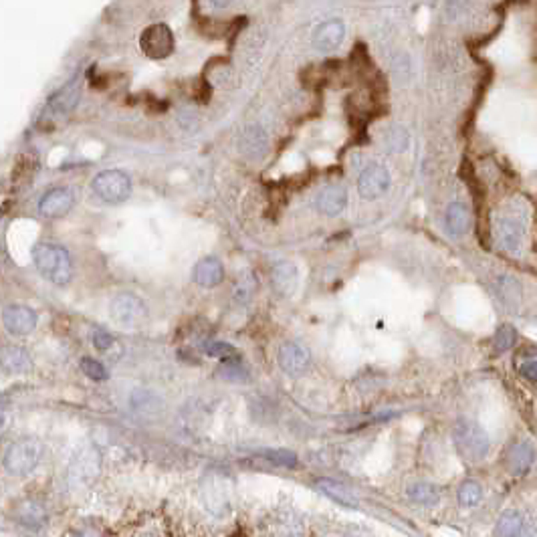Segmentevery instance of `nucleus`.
<instances>
[{"label": "nucleus", "mask_w": 537, "mask_h": 537, "mask_svg": "<svg viewBox=\"0 0 537 537\" xmlns=\"http://www.w3.org/2000/svg\"><path fill=\"white\" fill-rule=\"evenodd\" d=\"M315 489L319 491V493H324L329 499H333V501H338L340 505H345V507H358V499L356 495L349 491V489H345L342 483H338V481H331V479H319L315 483Z\"/></svg>", "instance_id": "aec40b11"}, {"label": "nucleus", "mask_w": 537, "mask_h": 537, "mask_svg": "<svg viewBox=\"0 0 537 537\" xmlns=\"http://www.w3.org/2000/svg\"><path fill=\"white\" fill-rule=\"evenodd\" d=\"M263 459H267L268 462L277 464V467H285V469H293L297 467V455L293 451H285V448H268V451H261Z\"/></svg>", "instance_id": "c85d7f7f"}, {"label": "nucleus", "mask_w": 537, "mask_h": 537, "mask_svg": "<svg viewBox=\"0 0 537 537\" xmlns=\"http://www.w3.org/2000/svg\"><path fill=\"white\" fill-rule=\"evenodd\" d=\"M388 188H390V172L382 164H376V162L368 164L358 178V192L365 200L382 196L388 192Z\"/></svg>", "instance_id": "6e6552de"}, {"label": "nucleus", "mask_w": 537, "mask_h": 537, "mask_svg": "<svg viewBox=\"0 0 537 537\" xmlns=\"http://www.w3.org/2000/svg\"><path fill=\"white\" fill-rule=\"evenodd\" d=\"M79 467H73V471H71V477H79V483H83L85 477H93L97 473V469H99V459H96V453H83L81 457H79Z\"/></svg>", "instance_id": "bb28decb"}, {"label": "nucleus", "mask_w": 537, "mask_h": 537, "mask_svg": "<svg viewBox=\"0 0 537 537\" xmlns=\"http://www.w3.org/2000/svg\"><path fill=\"white\" fill-rule=\"evenodd\" d=\"M218 376L229 382H249V370L241 364V360H230L218 368Z\"/></svg>", "instance_id": "393cba45"}, {"label": "nucleus", "mask_w": 537, "mask_h": 537, "mask_svg": "<svg viewBox=\"0 0 537 537\" xmlns=\"http://www.w3.org/2000/svg\"><path fill=\"white\" fill-rule=\"evenodd\" d=\"M73 204H75V196L69 188H53L40 198L38 211L49 218H59L71 211Z\"/></svg>", "instance_id": "9b49d317"}, {"label": "nucleus", "mask_w": 537, "mask_h": 537, "mask_svg": "<svg viewBox=\"0 0 537 537\" xmlns=\"http://www.w3.org/2000/svg\"><path fill=\"white\" fill-rule=\"evenodd\" d=\"M33 261L38 273L49 279L55 285H67L73 275V265L67 249L51 245V243H40L33 250Z\"/></svg>", "instance_id": "f257e3e1"}, {"label": "nucleus", "mask_w": 537, "mask_h": 537, "mask_svg": "<svg viewBox=\"0 0 537 537\" xmlns=\"http://www.w3.org/2000/svg\"><path fill=\"white\" fill-rule=\"evenodd\" d=\"M408 497L412 499L414 503H421V505H437L439 499H441V493L430 483H416L408 489Z\"/></svg>", "instance_id": "b1692460"}, {"label": "nucleus", "mask_w": 537, "mask_h": 537, "mask_svg": "<svg viewBox=\"0 0 537 537\" xmlns=\"http://www.w3.org/2000/svg\"><path fill=\"white\" fill-rule=\"evenodd\" d=\"M241 150L250 158H263V153L267 150V137L263 134V130L261 128H249L243 134Z\"/></svg>", "instance_id": "4be33fe9"}, {"label": "nucleus", "mask_w": 537, "mask_h": 537, "mask_svg": "<svg viewBox=\"0 0 537 537\" xmlns=\"http://www.w3.org/2000/svg\"><path fill=\"white\" fill-rule=\"evenodd\" d=\"M523 531V517L517 511H505L501 513L495 525V537H519Z\"/></svg>", "instance_id": "5701e85b"}, {"label": "nucleus", "mask_w": 537, "mask_h": 537, "mask_svg": "<svg viewBox=\"0 0 537 537\" xmlns=\"http://www.w3.org/2000/svg\"><path fill=\"white\" fill-rule=\"evenodd\" d=\"M345 206H347V192L340 184H329L317 194V209L327 216H335L344 212Z\"/></svg>", "instance_id": "f3484780"}, {"label": "nucleus", "mask_w": 537, "mask_h": 537, "mask_svg": "<svg viewBox=\"0 0 537 537\" xmlns=\"http://www.w3.org/2000/svg\"><path fill=\"white\" fill-rule=\"evenodd\" d=\"M15 517L19 519V523H22V525H27L31 529H37L45 523L47 513H45L43 505H38L37 501H24L15 509Z\"/></svg>", "instance_id": "412c9836"}, {"label": "nucleus", "mask_w": 537, "mask_h": 537, "mask_svg": "<svg viewBox=\"0 0 537 537\" xmlns=\"http://www.w3.org/2000/svg\"><path fill=\"white\" fill-rule=\"evenodd\" d=\"M81 99V81L79 77H73L69 83H65L59 91H55L49 99V107L55 114H71Z\"/></svg>", "instance_id": "4468645a"}, {"label": "nucleus", "mask_w": 537, "mask_h": 537, "mask_svg": "<svg viewBox=\"0 0 537 537\" xmlns=\"http://www.w3.org/2000/svg\"><path fill=\"white\" fill-rule=\"evenodd\" d=\"M345 37V24L342 20L331 19L322 22L313 33V45L319 51H333L338 49Z\"/></svg>", "instance_id": "f8f14e48"}, {"label": "nucleus", "mask_w": 537, "mask_h": 537, "mask_svg": "<svg viewBox=\"0 0 537 537\" xmlns=\"http://www.w3.org/2000/svg\"><path fill=\"white\" fill-rule=\"evenodd\" d=\"M273 536L275 537H301L303 536V527L297 519L289 517H277L273 523Z\"/></svg>", "instance_id": "a878e982"}, {"label": "nucleus", "mask_w": 537, "mask_h": 537, "mask_svg": "<svg viewBox=\"0 0 537 537\" xmlns=\"http://www.w3.org/2000/svg\"><path fill=\"white\" fill-rule=\"evenodd\" d=\"M519 372H521V376H525L527 380L537 382V358L536 360H527V362H523V364L519 365Z\"/></svg>", "instance_id": "f704fd0d"}, {"label": "nucleus", "mask_w": 537, "mask_h": 537, "mask_svg": "<svg viewBox=\"0 0 537 537\" xmlns=\"http://www.w3.org/2000/svg\"><path fill=\"white\" fill-rule=\"evenodd\" d=\"M536 460V448L529 442H515L505 457V464L513 475H523L529 471V467Z\"/></svg>", "instance_id": "2eb2a0df"}, {"label": "nucleus", "mask_w": 537, "mask_h": 537, "mask_svg": "<svg viewBox=\"0 0 537 537\" xmlns=\"http://www.w3.org/2000/svg\"><path fill=\"white\" fill-rule=\"evenodd\" d=\"M513 344H515V329L509 326L499 327V331L495 333V340H493L495 351H497V354H503V351L511 349Z\"/></svg>", "instance_id": "2f4dec72"}, {"label": "nucleus", "mask_w": 537, "mask_h": 537, "mask_svg": "<svg viewBox=\"0 0 537 537\" xmlns=\"http://www.w3.org/2000/svg\"><path fill=\"white\" fill-rule=\"evenodd\" d=\"M279 365L289 376H301L309 365V351L299 342H285L279 347Z\"/></svg>", "instance_id": "9d476101"}, {"label": "nucleus", "mask_w": 537, "mask_h": 537, "mask_svg": "<svg viewBox=\"0 0 537 537\" xmlns=\"http://www.w3.org/2000/svg\"><path fill=\"white\" fill-rule=\"evenodd\" d=\"M204 351H206L209 356H212V358H218V360H225V362L239 360L236 347L230 344H225V342H218V340L206 342V344H204Z\"/></svg>", "instance_id": "cd10ccee"}, {"label": "nucleus", "mask_w": 537, "mask_h": 537, "mask_svg": "<svg viewBox=\"0 0 537 537\" xmlns=\"http://www.w3.org/2000/svg\"><path fill=\"white\" fill-rule=\"evenodd\" d=\"M453 439L457 444V451L462 455V459L471 462L483 460L491 451V439L483 430V426L475 421L460 418L453 428Z\"/></svg>", "instance_id": "f03ea898"}, {"label": "nucleus", "mask_w": 537, "mask_h": 537, "mask_svg": "<svg viewBox=\"0 0 537 537\" xmlns=\"http://www.w3.org/2000/svg\"><path fill=\"white\" fill-rule=\"evenodd\" d=\"M192 279H194V283H198L200 287H216V285H220L222 279H225V267H222V263H220L218 259H214V257H204V259H200V261L194 265V268H192Z\"/></svg>", "instance_id": "ddd939ff"}, {"label": "nucleus", "mask_w": 537, "mask_h": 537, "mask_svg": "<svg viewBox=\"0 0 537 537\" xmlns=\"http://www.w3.org/2000/svg\"><path fill=\"white\" fill-rule=\"evenodd\" d=\"M386 139H388V146H390L392 150H396V152H402V150H406V146H408V135H406V132L400 130V128L390 130V134L386 135Z\"/></svg>", "instance_id": "473e14b6"}, {"label": "nucleus", "mask_w": 537, "mask_h": 537, "mask_svg": "<svg viewBox=\"0 0 537 537\" xmlns=\"http://www.w3.org/2000/svg\"><path fill=\"white\" fill-rule=\"evenodd\" d=\"M109 313H112L115 322L123 327L142 326L148 317L146 303L134 293H119L112 301Z\"/></svg>", "instance_id": "423d86ee"}, {"label": "nucleus", "mask_w": 537, "mask_h": 537, "mask_svg": "<svg viewBox=\"0 0 537 537\" xmlns=\"http://www.w3.org/2000/svg\"><path fill=\"white\" fill-rule=\"evenodd\" d=\"M93 192L107 202V204H119L126 202L132 194V182L130 178L119 170H103L93 178Z\"/></svg>", "instance_id": "7ed1b4c3"}, {"label": "nucleus", "mask_w": 537, "mask_h": 537, "mask_svg": "<svg viewBox=\"0 0 537 537\" xmlns=\"http://www.w3.org/2000/svg\"><path fill=\"white\" fill-rule=\"evenodd\" d=\"M37 322V313L27 305H8L2 311V324L13 335H29Z\"/></svg>", "instance_id": "1a4fd4ad"}, {"label": "nucleus", "mask_w": 537, "mask_h": 537, "mask_svg": "<svg viewBox=\"0 0 537 537\" xmlns=\"http://www.w3.org/2000/svg\"><path fill=\"white\" fill-rule=\"evenodd\" d=\"M81 370H83V374H85L87 378H91V380H97V382L107 380V370H105V365L101 364V362H97V360H93V358H83V360H81Z\"/></svg>", "instance_id": "7c9ffc66"}, {"label": "nucleus", "mask_w": 537, "mask_h": 537, "mask_svg": "<svg viewBox=\"0 0 537 537\" xmlns=\"http://www.w3.org/2000/svg\"><path fill=\"white\" fill-rule=\"evenodd\" d=\"M444 225H446V230L453 236H462L464 232H469V229H471V211H469V206H464L462 202L448 204L446 214H444Z\"/></svg>", "instance_id": "a211bd4d"}, {"label": "nucleus", "mask_w": 537, "mask_h": 537, "mask_svg": "<svg viewBox=\"0 0 537 537\" xmlns=\"http://www.w3.org/2000/svg\"><path fill=\"white\" fill-rule=\"evenodd\" d=\"M483 497V491H481L479 483L475 481H467L462 483L459 489V503L462 507H475L477 503Z\"/></svg>", "instance_id": "c756f323"}, {"label": "nucleus", "mask_w": 537, "mask_h": 537, "mask_svg": "<svg viewBox=\"0 0 537 537\" xmlns=\"http://www.w3.org/2000/svg\"><path fill=\"white\" fill-rule=\"evenodd\" d=\"M495 236L501 249L505 252L515 255L521 250L523 243H525V227L519 220L517 216L511 214H501L495 222Z\"/></svg>", "instance_id": "0eeeda50"}, {"label": "nucleus", "mask_w": 537, "mask_h": 537, "mask_svg": "<svg viewBox=\"0 0 537 537\" xmlns=\"http://www.w3.org/2000/svg\"><path fill=\"white\" fill-rule=\"evenodd\" d=\"M139 49L146 57L150 59H166L172 55L174 51V35L168 24L156 22L144 29L139 37Z\"/></svg>", "instance_id": "39448f33"}, {"label": "nucleus", "mask_w": 537, "mask_h": 537, "mask_svg": "<svg viewBox=\"0 0 537 537\" xmlns=\"http://www.w3.org/2000/svg\"><path fill=\"white\" fill-rule=\"evenodd\" d=\"M112 345H114V338L107 331L97 329L96 333H93V347H96L97 351H107Z\"/></svg>", "instance_id": "72a5a7b5"}, {"label": "nucleus", "mask_w": 537, "mask_h": 537, "mask_svg": "<svg viewBox=\"0 0 537 537\" xmlns=\"http://www.w3.org/2000/svg\"><path fill=\"white\" fill-rule=\"evenodd\" d=\"M0 360H2V368L8 374H22V372H29L33 368V362H31L27 349H22L19 345H4L2 354H0Z\"/></svg>", "instance_id": "6ab92c4d"}, {"label": "nucleus", "mask_w": 537, "mask_h": 537, "mask_svg": "<svg viewBox=\"0 0 537 537\" xmlns=\"http://www.w3.org/2000/svg\"><path fill=\"white\" fill-rule=\"evenodd\" d=\"M271 281H273L275 291H279L281 295H291V293H295V291H297V285H299L297 267H295L291 261H279V263L273 267Z\"/></svg>", "instance_id": "dca6fc26"}, {"label": "nucleus", "mask_w": 537, "mask_h": 537, "mask_svg": "<svg viewBox=\"0 0 537 537\" xmlns=\"http://www.w3.org/2000/svg\"><path fill=\"white\" fill-rule=\"evenodd\" d=\"M40 460V444L37 441H19L8 446L4 455V469L13 475H29Z\"/></svg>", "instance_id": "20e7f679"}]
</instances>
